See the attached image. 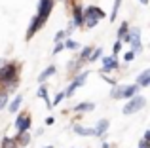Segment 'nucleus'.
Instances as JSON below:
<instances>
[{
  "label": "nucleus",
  "instance_id": "nucleus-1",
  "mask_svg": "<svg viewBox=\"0 0 150 148\" xmlns=\"http://www.w3.org/2000/svg\"><path fill=\"white\" fill-rule=\"evenodd\" d=\"M144 104H146V99L141 95H133L131 99H129V103L124 106V114L129 116V114H135V112H139L141 108H144Z\"/></svg>",
  "mask_w": 150,
  "mask_h": 148
},
{
  "label": "nucleus",
  "instance_id": "nucleus-2",
  "mask_svg": "<svg viewBox=\"0 0 150 148\" xmlns=\"http://www.w3.org/2000/svg\"><path fill=\"white\" fill-rule=\"evenodd\" d=\"M17 80V67L15 65H4L0 68V82L4 84H15Z\"/></svg>",
  "mask_w": 150,
  "mask_h": 148
},
{
  "label": "nucleus",
  "instance_id": "nucleus-3",
  "mask_svg": "<svg viewBox=\"0 0 150 148\" xmlns=\"http://www.w3.org/2000/svg\"><path fill=\"white\" fill-rule=\"evenodd\" d=\"M51 8H53V2H51V0H40V8H38L36 15L42 19V21H46L48 15H50V11H51Z\"/></svg>",
  "mask_w": 150,
  "mask_h": 148
},
{
  "label": "nucleus",
  "instance_id": "nucleus-4",
  "mask_svg": "<svg viewBox=\"0 0 150 148\" xmlns=\"http://www.w3.org/2000/svg\"><path fill=\"white\" fill-rule=\"evenodd\" d=\"M86 78H88V72H82V74H80V76H78V78H76V80H74V82H72V84H70V85H69V87H67V91H65V97H70V95H72V93H74V91H76V89H78V87H80V85H82V84H84V80H86Z\"/></svg>",
  "mask_w": 150,
  "mask_h": 148
},
{
  "label": "nucleus",
  "instance_id": "nucleus-5",
  "mask_svg": "<svg viewBox=\"0 0 150 148\" xmlns=\"http://www.w3.org/2000/svg\"><path fill=\"white\" fill-rule=\"evenodd\" d=\"M114 68H118V63H116V57H105L103 59V70L101 74H106V72H112Z\"/></svg>",
  "mask_w": 150,
  "mask_h": 148
},
{
  "label": "nucleus",
  "instance_id": "nucleus-6",
  "mask_svg": "<svg viewBox=\"0 0 150 148\" xmlns=\"http://www.w3.org/2000/svg\"><path fill=\"white\" fill-rule=\"evenodd\" d=\"M42 25H44V21H42V19L38 17V15H34V19L30 21V27H29V30H27V40H29V38H33L34 34H36V30L40 29Z\"/></svg>",
  "mask_w": 150,
  "mask_h": 148
},
{
  "label": "nucleus",
  "instance_id": "nucleus-7",
  "mask_svg": "<svg viewBox=\"0 0 150 148\" xmlns=\"http://www.w3.org/2000/svg\"><path fill=\"white\" fill-rule=\"evenodd\" d=\"M139 93V84H133V85H127V87H122V93H120V99H131L133 95Z\"/></svg>",
  "mask_w": 150,
  "mask_h": 148
},
{
  "label": "nucleus",
  "instance_id": "nucleus-8",
  "mask_svg": "<svg viewBox=\"0 0 150 148\" xmlns=\"http://www.w3.org/2000/svg\"><path fill=\"white\" fill-rule=\"evenodd\" d=\"M84 17H95V19H103V17H105V11L99 10L97 6H89V8H86Z\"/></svg>",
  "mask_w": 150,
  "mask_h": 148
},
{
  "label": "nucleus",
  "instance_id": "nucleus-9",
  "mask_svg": "<svg viewBox=\"0 0 150 148\" xmlns=\"http://www.w3.org/2000/svg\"><path fill=\"white\" fill-rule=\"evenodd\" d=\"M137 84H139V87H146V85L150 84V70L146 68L144 72L139 74V78H137Z\"/></svg>",
  "mask_w": 150,
  "mask_h": 148
},
{
  "label": "nucleus",
  "instance_id": "nucleus-10",
  "mask_svg": "<svg viewBox=\"0 0 150 148\" xmlns=\"http://www.w3.org/2000/svg\"><path fill=\"white\" fill-rule=\"evenodd\" d=\"M84 25V13H82L80 6H74V27Z\"/></svg>",
  "mask_w": 150,
  "mask_h": 148
},
{
  "label": "nucleus",
  "instance_id": "nucleus-11",
  "mask_svg": "<svg viewBox=\"0 0 150 148\" xmlns=\"http://www.w3.org/2000/svg\"><path fill=\"white\" fill-rule=\"evenodd\" d=\"M108 120H99V123H97V127H93L95 129V137H99V135H103L106 129H108Z\"/></svg>",
  "mask_w": 150,
  "mask_h": 148
},
{
  "label": "nucleus",
  "instance_id": "nucleus-12",
  "mask_svg": "<svg viewBox=\"0 0 150 148\" xmlns=\"http://www.w3.org/2000/svg\"><path fill=\"white\" fill-rule=\"evenodd\" d=\"M74 133L82 135V137H95V129H88V127H80V125L74 127Z\"/></svg>",
  "mask_w": 150,
  "mask_h": 148
},
{
  "label": "nucleus",
  "instance_id": "nucleus-13",
  "mask_svg": "<svg viewBox=\"0 0 150 148\" xmlns=\"http://www.w3.org/2000/svg\"><path fill=\"white\" fill-rule=\"evenodd\" d=\"M21 103H23V97H21V95H17V97H15V99H13V101L10 103V106H8V108H10V112H11V114L19 110V106H21Z\"/></svg>",
  "mask_w": 150,
  "mask_h": 148
},
{
  "label": "nucleus",
  "instance_id": "nucleus-14",
  "mask_svg": "<svg viewBox=\"0 0 150 148\" xmlns=\"http://www.w3.org/2000/svg\"><path fill=\"white\" fill-rule=\"evenodd\" d=\"M93 108H95L93 103H80V104L74 106V110H76V112H89V110H93Z\"/></svg>",
  "mask_w": 150,
  "mask_h": 148
},
{
  "label": "nucleus",
  "instance_id": "nucleus-15",
  "mask_svg": "<svg viewBox=\"0 0 150 148\" xmlns=\"http://www.w3.org/2000/svg\"><path fill=\"white\" fill-rule=\"evenodd\" d=\"M30 122H33V120H30V116H25V118H23V122L19 123V133H23V131H29L30 129Z\"/></svg>",
  "mask_w": 150,
  "mask_h": 148
},
{
  "label": "nucleus",
  "instance_id": "nucleus-16",
  "mask_svg": "<svg viewBox=\"0 0 150 148\" xmlns=\"http://www.w3.org/2000/svg\"><path fill=\"white\" fill-rule=\"evenodd\" d=\"M53 74H55V67L51 65V67H48L44 72L40 74V76H38V82H44V80H48V78H50V76H53Z\"/></svg>",
  "mask_w": 150,
  "mask_h": 148
},
{
  "label": "nucleus",
  "instance_id": "nucleus-17",
  "mask_svg": "<svg viewBox=\"0 0 150 148\" xmlns=\"http://www.w3.org/2000/svg\"><path fill=\"white\" fill-rule=\"evenodd\" d=\"M38 97H40V99H44V103L48 104V106H51V103H50V99H48V89H46L44 85H40V87H38Z\"/></svg>",
  "mask_w": 150,
  "mask_h": 148
},
{
  "label": "nucleus",
  "instance_id": "nucleus-18",
  "mask_svg": "<svg viewBox=\"0 0 150 148\" xmlns=\"http://www.w3.org/2000/svg\"><path fill=\"white\" fill-rule=\"evenodd\" d=\"M97 23H99V19H95V17H84V25L88 27V29H93Z\"/></svg>",
  "mask_w": 150,
  "mask_h": 148
},
{
  "label": "nucleus",
  "instance_id": "nucleus-19",
  "mask_svg": "<svg viewBox=\"0 0 150 148\" xmlns=\"http://www.w3.org/2000/svg\"><path fill=\"white\" fill-rule=\"evenodd\" d=\"M101 55H103V49H101V48H97V49H93V51H91V55H89L88 59H89V61L93 63V61H97V59H99Z\"/></svg>",
  "mask_w": 150,
  "mask_h": 148
},
{
  "label": "nucleus",
  "instance_id": "nucleus-20",
  "mask_svg": "<svg viewBox=\"0 0 150 148\" xmlns=\"http://www.w3.org/2000/svg\"><path fill=\"white\" fill-rule=\"evenodd\" d=\"M120 6H122V0H114V8H112V13H110V19H116V13H118V10H120Z\"/></svg>",
  "mask_w": 150,
  "mask_h": 148
},
{
  "label": "nucleus",
  "instance_id": "nucleus-21",
  "mask_svg": "<svg viewBox=\"0 0 150 148\" xmlns=\"http://www.w3.org/2000/svg\"><path fill=\"white\" fill-rule=\"evenodd\" d=\"M127 34V23H122L120 29H118V38H124Z\"/></svg>",
  "mask_w": 150,
  "mask_h": 148
},
{
  "label": "nucleus",
  "instance_id": "nucleus-22",
  "mask_svg": "<svg viewBox=\"0 0 150 148\" xmlns=\"http://www.w3.org/2000/svg\"><path fill=\"white\" fill-rule=\"evenodd\" d=\"M91 51H93L91 48H84V49H82V55H80V59H82V61H86V59L89 57V53H91Z\"/></svg>",
  "mask_w": 150,
  "mask_h": 148
},
{
  "label": "nucleus",
  "instance_id": "nucleus-23",
  "mask_svg": "<svg viewBox=\"0 0 150 148\" xmlns=\"http://www.w3.org/2000/svg\"><path fill=\"white\" fill-rule=\"evenodd\" d=\"M63 46H65V48H69V49H76V48H78V42H74V40H67Z\"/></svg>",
  "mask_w": 150,
  "mask_h": 148
},
{
  "label": "nucleus",
  "instance_id": "nucleus-24",
  "mask_svg": "<svg viewBox=\"0 0 150 148\" xmlns=\"http://www.w3.org/2000/svg\"><path fill=\"white\" fill-rule=\"evenodd\" d=\"M63 99H65V91L57 93V95H55V101H53V103H51V106H53V104H59V103H61Z\"/></svg>",
  "mask_w": 150,
  "mask_h": 148
},
{
  "label": "nucleus",
  "instance_id": "nucleus-25",
  "mask_svg": "<svg viewBox=\"0 0 150 148\" xmlns=\"http://www.w3.org/2000/svg\"><path fill=\"white\" fill-rule=\"evenodd\" d=\"M120 48H122V42H120V40H118V42H116V44H114V49H112V51H114V53H112V57H116V55H118V51H120Z\"/></svg>",
  "mask_w": 150,
  "mask_h": 148
},
{
  "label": "nucleus",
  "instance_id": "nucleus-26",
  "mask_svg": "<svg viewBox=\"0 0 150 148\" xmlns=\"http://www.w3.org/2000/svg\"><path fill=\"white\" fill-rule=\"evenodd\" d=\"M65 36H67V34H65V30H59V32L55 34V42H61Z\"/></svg>",
  "mask_w": 150,
  "mask_h": 148
},
{
  "label": "nucleus",
  "instance_id": "nucleus-27",
  "mask_svg": "<svg viewBox=\"0 0 150 148\" xmlns=\"http://www.w3.org/2000/svg\"><path fill=\"white\" fill-rule=\"evenodd\" d=\"M63 48H65V46H63L61 42H57V46H55V49H53V55H57L59 51H63Z\"/></svg>",
  "mask_w": 150,
  "mask_h": 148
},
{
  "label": "nucleus",
  "instance_id": "nucleus-28",
  "mask_svg": "<svg viewBox=\"0 0 150 148\" xmlns=\"http://www.w3.org/2000/svg\"><path fill=\"white\" fill-rule=\"evenodd\" d=\"M6 104H8V97L2 95L0 97V108H6Z\"/></svg>",
  "mask_w": 150,
  "mask_h": 148
},
{
  "label": "nucleus",
  "instance_id": "nucleus-29",
  "mask_svg": "<svg viewBox=\"0 0 150 148\" xmlns=\"http://www.w3.org/2000/svg\"><path fill=\"white\" fill-rule=\"evenodd\" d=\"M133 57H135V53H133V51H127V53H125V57H124V59L129 63V61H133Z\"/></svg>",
  "mask_w": 150,
  "mask_h": 148
},
{
  "label": "nucleus",
  "instance_id": "nucleus-30",
  "mask_svg": "<svg viewBox=\"0 0 150 148\" xmlns=\"http://www.w3.org/2000/svg\"><path fill=\"white\" fill-rule=\"evenodd\" d=\"M139 148H148V141H144V139H143V141L139 142Z\"/></svg>",
  "mask_w": 150,
  "mask_h": 148
},
{
  "label": "nucleus",
  "instance_id": "nucleus-31",
  "mask_svg": "<svg viewBox=\"0 0 150 148\" xmlns=\"http://www.w3.org/2000/svg\"><path fill=\"white\" fill-rule=\"evenodd\" d=\"M23 118H25V116H23V114H21V116H17V120H15V127H19V123L23 122Z\"/></svg>",
  "mask_w": 150,
  "mask_h": 148
},
{
  "label": "nucleus",
  "instance_id": "nucleus-32",
  "mask_svg": "<svg viewBox=\"0 0 150 148\" xmlns=\"http://www.w3.org/2000/svg\"><path fill=\"white\" fill-rule=\"evenodd\" d=\"M143 139H144V141H150V131H144V137Z\"/></svg>",
  "mask_w": 150,
  "mask_h": 148
},
{
  "label": "nucleus",
  "instance_id": "nucleus-33",
  "mask_svg": "<svg viewBox=\"0 0 150 148\" xmlns=\"http://www.w3.org/2000/svg\"><path fill=\"white\" fill-rule=\"evenodd\" d=\"M101 148H110V144H108V142H103V144H101Z\"/></svg>",
  "mask_w": 150,
  "mask_h": 148
},
{
  "label": "nucleus",
  "instance_id": "nucleus-34",
  "mask_svg": "<svg viewBox=\"0 0 150 148\" xmlns=\"http://www.w3.org/2000/svg\"><path fill=\"white\" fill-rule=\"evenodd\" d=\"M139 2L143 4V6H146V4H148V0H139Z\"/></svg>",
  "mask_w": 150,
  "mask_h": 148
},
{
  "label": "nucleus",
  "instance_id": "nucleus-35",
  "mask_svg": "<svg viewBox=\"0 0 150 148\" xmlns=\"http://www.w3.org/2000/svg\"><path fill=\"white\" fill-rule=\"evenodd\" d=\"M44 148H51V146H44Z\"/></svg>",
  "mask_w": 150,
  "mask_h": 148
}]
</instances>
